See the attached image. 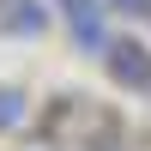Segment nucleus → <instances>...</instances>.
<instances>
[{
  "instance_id": "nucleus-1",
  "label": "nucleus",
  "mask_w": 151,
  "mask_h": 151,
  "mask_svg": "<svg viewBox=\"0 0 151 151\" xmlns=\"http://www.w3.org/2000/svg\"><path fill=\"white\" fill-rule=\"evenodd\" d=\"M103 73L115 91H133V97H151V42L139 36H109L103 48Z\"/></svg>"
},
{
  "instance_id": "nucleus-2",
  "label": "nucleus",
  "mask_w": 151,
  "mask_h": 151,
  "mask_svg": "<svg viewBox=\"0 0 151 151\" xmlns=\"http://www.w3.org/2000/svg\"><path fill=\"white\" fill-rule=\"evenodd\" d=\"M55 12L67 18L73 42H79L85 55L103 60V48H109V6H103V0H55Z\"/></svg>"
},
{
  "instance_id": "nucleus-3",
  "label": "nucleus",
  "mask_w": 151,
  "mask_h": 151,
  "mask_svg": "<svg viewBox=\"0 0 151 151\" xmlns=\"http://www.w3.org/2000/svg\"><path fill=\"white\" fill-rule=\"evenodd\" d=\"M0 30H6V36L48 30V6H42V0H6V6H0Z\"/></svg>"
},
{
  "instance_id": "nucleus-4",
  "label": "nucleus",
  "mask_w": 151,
  "mask_h": 151,
  "mask_svg": "<svg viewBox=\"0 0 151 151\" xmlns=\"http://www.w3.org/2000/svg\"><path fill=\"white\" fill-rule=\"evenodd\" d=\"M24 115H30V97H24L18 85H0V133L24 127Z\"/></svg>"
},
{
  "instance_id": "nucleus-5",
  "label": "nucleus",
  "mask_w": 151,
  "mask_h": 151,
  "mask_svg": "<svg viewBox=\"0 0 151 151\" xmlns=\"http://www.w3.org/2000/svg\"><path fill=\"white\" fill-rule=\"evenodd\" d=\"M109 12H121V18H151V0H103Z\"/></svg>"
}]
</instances>
